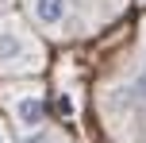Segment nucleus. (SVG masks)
I'll return each instance as SVG.
<instances>
[{
  "instance_id": "4",
  "label": "nucleus",
  "mask_w": 146,
  "mask_h": 143,
  "mask_svg": "<svg viewBox=\"0 0 146 143\" xmlns=\"http://www.w3.org/2000/svg\"><path fill=\"white\" fill-rule=\"evenodd\" d=\"M23 143H66L58 136V132H50V128H38V132H31V136H23Z\"/></svg>"
},
{
  "instance_id": "1",
  "label": "nucleus",
  "mask_w": 146,
  "mask_h": 143,
  "mask_svg": "<svg viewBox=\"0 0 146 143\" xmlns=\"http://www.w3.org/2000/svg\"><path fill=\"white\" fill-rule=\"evenodd\" d=\"M42 66H46L42 43L19 19H0V74L19 77V74H38Z\"/></svg>"
},
{
  "instance_id": "3",
  "label": "nucleus",
  "mask_w": 146,
  "mask_h": 143,
  "mask_svg": "<svg viewBox=\"0 0 146 143\" xmlns=\"http://www.w3.org/2000/svg\"><path fill=\"white\" fill-rule=\"evenodd\" d=\"M27 12L42 31H66L73 19V0H27Z\"/></svg>"
},
{
  "instance_id": "5",
  "label": "nucleus",
  "mask_w": 146,
  "mask_h": 143,
  "mask_svg": "<svg viewBox=\"0 0 146 143\" xmlns=\"http://www.w3.org/2000/svg\"><path fill=\"white\" fill-rule=\"evenodd\" d=\"M0 143H8V132H4V128H0Z\"/></svg>"
},
{
  "instance_id": "2",
  "label": "nucleus",
  "mask_w": 146,
  "mask_h": 143,
  "mask_svg": "<svg viewBox=\"0 0 146 143\" xmlns=\"http://www.w3.org/2000/svg\"><path fill=\"white\" fill-rule=\"evenodd\" d=\"M0 97H4L8 112H12V120L19 124L23 136L46 128V97H42L38 85H4Z\"/></svg>"
},
{
  "instance_id": "6",
  "label": "nucleus",
  "mask_w": 146,
  "mask_h": 143,
  "mask_svg": "<svg viewBox=\"0 0 146 143\" xmlns=\"http://www.w3.org/2000/svg\"><path fill=\"white\" fill-rule=\"evenodd\" d=\"M142 70H146V66H142Z\"/></svg>"
}]
</instances>
